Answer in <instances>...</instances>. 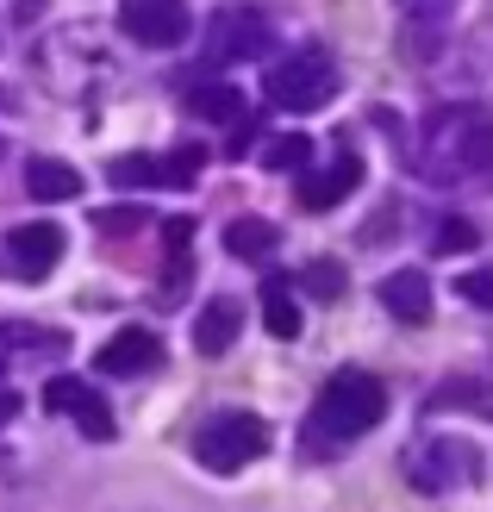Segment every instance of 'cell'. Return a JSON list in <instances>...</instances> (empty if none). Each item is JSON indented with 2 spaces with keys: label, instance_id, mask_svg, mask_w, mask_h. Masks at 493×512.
Wrapping results in <instances>:
<instances>
[{
  "label": "cell",
  "instance_id": "14",
  "mask_svg": "<svg viewBox=\"0 0 493 512\" xmlns=\"http://www.w3.org/2000/svg\"><path fill=\"white\" fill-rule=\"evenodd\" d=\"M238 300H206L200 319H194V350L200 356H225L231 344H238Z\"/></svg>",
  "mask_w": 493,
  "mask_h": 512
},
{
  "label": "cell",
  "instance_id": "13",
  "mask_svg": "<svg viewBox=\"0 0 493 512\" xmlns=\"http://www.w3.org/2000/svg\"><path fill=\"white\" fill-rule=\"evenodd\" d=\"M375 300H381L400 325H425V319H431V275H425V269H394V275H381Z\"/></svg>",
  "mask_w": 493,
  "mask_h": 512
},
{
  "label": "cell",
  "instance_id": "18",
  "mask_svg": "<svg viewBox=\"0 0 493 512\" xmlns=\"http://www.w3.org/2000/svg\"><path fill=\"white\" fill-rule=\"evenodd\" d=\"M188 113L219 119V125H238L244 119V94L238 88H188Z\"/></svg>",
  "mask_w": 493,
  "mask_h": 512
},
{
  "label": "cell",
  "instance_id": "5",
  "mask_svg": "<svg viewBox=\"0 0 493 512\" xmlns=\"http://www.w3.org/2000/svg\"><path fill=\"white\" fill-rule=\"evenodd\" d=\"M406 475H412V488L444 494V488H462V481H481L487 463H481V450H469L462 438H437V444L406 450Z\"/></svg>",
  "mask_w": 493,
  "mask_h": 512
},
{
  "label": "cell",
  "instance_id": "12",
  "mask_svg": "<svg viewBox=\"0 0 493 512\" xmlns=\"http://www.w3.org/2000/svg\"><path fill=\"white\" fill-rule=\"evenodd\" d=\"M362 182V157H350V150H337V163L319 169V175H300V207L306 213H331L337 200H350Z\"/></svg>",
  "mask_w": 493,
  "mask_h": 512
},
{
  "label": "cell",
  "instance_id": "20",
  "mask_svg": "<svg viewBox=\"0 0 493 512\" xmlns=\"http://www.w3.org/2000/svg\"><path fill=\"white\" fill-rule=\"evenodd\" d=\"M431 406H469V413L493 419V381H450V388H437Z\"/></svg>",
  "mask_w": 493,
  "mask_h": 512
},
{
  "label": "cell",
  "instance_id": "16",
  "mask_svg": "<svg viewBox=\"0 0 493 512\" xmlns=\"http://www.w3.org/2000/svg\"><path fill=\"white\" fill-rule=\"evenodd\" d=\"M275 244H281V232H275V225L269 219H231L225 225V250L231 256H244V263H263V256H275Z\"/></svg>",
  "mask_w": 493,
  "mask_h": 512
},
{
  "label": "cell",
  "instance_id": "19",
  "mask_svg": "<svg viewBox=\"0 0 493 512\" xmlns=\"http://www.w3.org/2000/svg\"><path fill=\"white\" fill-rule=\"evenodd\" d=\"M300 288L313 294V300H344L350 275H344V263H337V256H313V263L300 269Z\"/></svg>",
  "mask_w": 493,
  "mask_h": 512
},
{
  "label": "cell",
  "instance_id": "25",
  "mask_svg": "<svg viewBox=\"0 0 493 512\" xmlns=\"http://www.w3.org/2000/svg\"><path fill=\"white\" fill-rule=\"evenodd\" d=\"M400 7H406L412 19H444V13L456 7V0H400Z\"/></svg>",
  "mask_w": 493,
  "mask_h": 512
},
{
  "label": "cell",
  "instance_id": "24",
  "mask_svg": "<svg viewBox=\"0 0 493 512\" xmlns=\"http://www.w3.org/2000/svg\"><path fill=\"white\" fill-rule=\"evenodd\" d=\"M144 219V207H119V213H100V232H132Z\"/></svg>",
  "mask_w": 493,
  "mask_h": 512
},
{
  "label": "cell",
  "instance_id": "9",
  "mask_svg": "<svg viewBox=\"0 0 493 512\" xmlns=\"http://www.w3.org/2000/svg\"><path fill=\"white\" fill-rule=\"evenodd\" d=\"M44 406H50V413H63V419H75L88 438H113L107 400H100L82 375H50V381H44Z\"/></svg>",
  "mask_w": 493,
  "mask_h": 512
},
{
  "label": "cell",
  "instance_id": "1",
  "mask_svg": "<svg viewBox=\"0 0 493 512\" xmlns=\"http://www.w3.org/2000/svg\"><path fill=\"white\" fill-rule=\"evenodd\" d=\"M387 419V388L362 369H337L325 388H319V406H313V431H306V450H331V444H350L362 431H375Z\"/></svg>",
  "mask_w": 493,
  "mask_h": 512
},
{
  "label": "cell",
  "instance_id": "8",
  "mask_svg": "<svg viewBox=\"0 0 493 512\" xmlns=\"http://www.w3.org/2000/svg\"><path fill=\"white\" fill-rule=\"evenodd\" d=\"M119 32L138 38V44L169 50V44L188 38V7H181V0H125V7H119Z\"/></svg>",
  "mask_w": 493,
  "mask_h": 512
},
{
  "label": "cell",
  "instance_id": "23",
  "mask_svg": "<svg viewBox=\"0 0 493 512\" xmlns=\"http://www.w3.org/2000/svg\"><path fill=\"white\" fill-rule=\"evenodd\" d=\"M431 244H437V256H450V250H475V225H469V219H444Z\"/></svg>",
  "mask_w": 493,
  "mask_h": 512
},
{
  "label": "cell",
  "instance_id": "22",
  "mask_svg": "<svg viewBox=\"0 0 493 512\" xmlns=\"http://www.w3.org/2000/svg\"><path fill=\"white\" fill-rule=\"evenodd\" d=\"M456 294L469 300V306H487V313H493V269H469V275H456Z\"/></svg>",
  "mask_w": 493,
  "mask_h": 512
},
{
  "label": "cell",
  "instance_id": "3",
  "mask_svg": "<svg viewBox=\"0 0 493 512\" xmlns=\"http://www.w3.org/2000/svg\"><path fill=\"white\" fill-rule=\"evenodd\" d=\"M331 88H337V63L325 57L319 44H306V50H294V57L269 63V75H263L269 107H288V113H313V107H325Z\"/></svg>",
  "mask_w": 493,
  "mask_h": 512
},
{
  "label": "cell",
  "instance_id": "11",
  "mask_svg": "<svg viewBox=\"0 0 493 512\" xmlns=\"http://www.w3.org/2000/svg\"><path fill=\"white\" fill-rule=\"evenodd\" d=\"M157 363H163V344H157V331H144V325H125L100 344V369L107 375H150Z\"/></svg>",
  "mask_w": 493,
  "mask_h": 512
},
{
  "label": "cell",
  "instance_id": "15",
  "mask_svg": "<svg viewBox=\"0 0 493 512\" xmlns=\"http://www.w3.org/2000/svg\"><path fill=\"white\" fill-rule=\"evenodd\" d=\"M25 188H32V200H75L82 194V175L57 157H32L25 163Z\"/></svg>",
  "mask_w": 493,
  "mask_h": 512
},
{
  "label": "cell",
  "instance_id": "2",
  "mask_svg": "<svg viewBox=\"0 0 493 512\" xmlns=\"http://www.w3.org/2000/svg\"><path fill=\"white\" fill-rule=\"evenodd\" d=\"M431 175H481L493 169V107H437L425 125Z\"/></svg>",
  "mask_w": 493,
  "mask_h": 512
},
{
  "label": "cell",
  "instance_id": "10",
  "mask_svg": "<svg viewBox=\"0 0 493 512\" xmlns=\"http://www.w3.org/2000/svg\"><path fill=\"white\" fill-rule=\"evenodd\" d=\"M7 250H13V275L25 281H38L57 269V256H63V232L50 219H32V225H13L7 232Z\"/></svg>",
  "mask_w": 493,
  "mask_h": 512
},
{
  "label": "cell",
  "instance_id": "21",
  "mask_svg": "<svg viewBox=\"0 0 493 512\" xmlns=\"http://www.w3.org/2000/svg\"><path fill=\"white\" fill-rule=\"evenodd\" d=\"M263 163H269L275 175H288V169L306 175V163H313V138H300V132H294V138H275V144L263 150Z\"/></svg>",
  "mask_w": 493,
  "mask_h": 512
},
{
  "label": "cell",
  "instance_id": "4",
  "mask_svg": "<svg viewBox=\"0 0 493 512\" xmlns=\"http://www.w3.org/2000/svg\"><path fill=\"white\" fill-rule=\"evenodd\" d=\"M263 450H269V425L256 419V413H219V419H206L200 438H194V456H200L213 475H238V469H250Z\"/></svg>",
  "mask_w": 493,
  "mask_h": 512
},
{
  "label": "cell",
  "instance_id": "7",
  "mask_svg": "<svg viewBox=\"0 0 493 512\" xmlns=\"http://www.w3.org/2000/svg\"><path fill=\"white\" fill-rule=\"evenodd\" d=\"M269 50V19L263 13H250V7H225L213 25H206V63H250V57H263Z\"/></svg>",
  "mask_w": 493,
  "mask_h": 512
},
{
  "label": "cell",
  "instance_id": "6",
  "mask_svg": "<svg viewBox=\"0 0 493 512\" xmlns=\"http://www.w3.org/2000/svg\"><path fill=\"white\" fill-rule=\"evenodd\" d=\"M69 350V338L57 325H25V319H13V325H0V419H13L19 413V394H13V369H25L38 356H63Z\"/></svg>",
  "mask_w": 493,
  "mask_h": 512
},
{
  "label": "cell",
  "instance_id": "17",
  "mask_svg": "<svg viewBox=\"0 0 493 512\" xmlns=\"http://www.w3.org/2000/svg\"><path fill=\"white\" fill-rule=\"evenodd\" d=\"M263 325H269V338H300V300L281 275L263 281Z\"/></svg>",
  "mask_w": 493,
  "mask_h": 512
}]
</instances>
